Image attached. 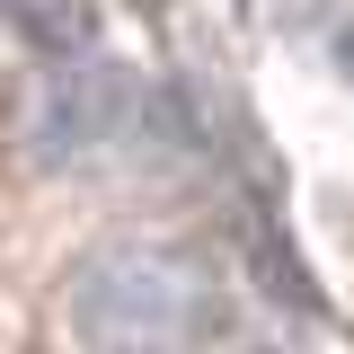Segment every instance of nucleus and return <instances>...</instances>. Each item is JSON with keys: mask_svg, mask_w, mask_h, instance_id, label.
Instances as JSON below:
<instances>
[{"mask_svg": "<svg viewBox=\"0 0 354 354\" xmlns=\"http://www.w3.org/2000/svg\"><path fill=\"white\" fill-rule=\"evenodd\" d=\"M195 274L169 266L160 248H88L71 266V292H62V319H71V337L80 346H186L195 328H204V310H195Z\"/></svg>", "mask_w": 354, "mask_h": 354, "instance_id": "f257e3e1", "label": "nucleus"}]
</instances>
